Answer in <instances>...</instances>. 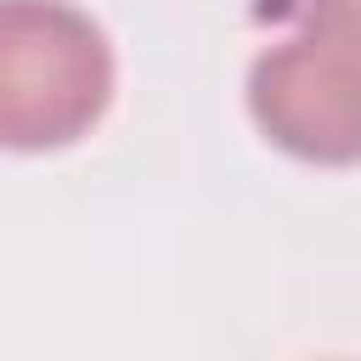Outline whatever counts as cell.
I'll return each instance as SVG.
<instances>
[{"mask_svg": "<svg viewBox=\"0 0 361 361\" xmlns=\"http://www.w3.org/2000/svg\"><path fill=\"white\" fill-rule=\"evenodd\" d=\"M248 113L305 164H361V0H305L248 68Z\"/></svg>", "mask_w": 361, "mask_h": 361, "instance_id": "1", "label": "cell"}, {"mask_svg": "<svg viewBox=\"0 0 361 361\" xmlns=\"http://www.w3.org/2000/svg\"><path fill=\"white\" fill-rule=\"evenodd\" d=\"M107 96L113 51L79 6L0 0V147H68L107 113Z\"/></svg>", "mask_w": 361, "mask_h": 361, "instance_id": "2", "label": "cell"}]
</instances>
